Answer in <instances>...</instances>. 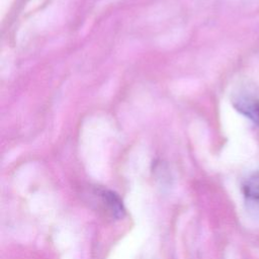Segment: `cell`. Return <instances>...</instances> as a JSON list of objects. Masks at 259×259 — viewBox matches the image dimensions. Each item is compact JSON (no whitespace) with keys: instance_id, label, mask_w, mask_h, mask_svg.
<instances>
[{"instance_id":"obj_3","label":"cell","mask_w":259,"mask_h":259,"mask_svg":"<svg viewBox=\"0 0 259 259\" xmlns=\"http://www.w3.org/2000/svg\"><path fill=\"white\" fill-rule=\"evenodd\" d=\"M102 201L106 205L107 209L111 212V214L114 218H122L124 214V208L121 199L118 197V195L112 191L109 190H103L101 192Z\"/></svg>"},{"instance_id":"obj_1","label":"cell","mask_w":259,"mask_h":259,"mask_svg":"<svg viewBox=\"0 0 259 259\" xmlns=\"http://www.w3.org/2000/svg\"><path fill=\"white\" fill-rule=\"evenodd\" d=\"M233 106L241 114L249 118L259 126V98L251 95L241 93L232 99Z\"/></svg>"},{"instance_id":"obj_2","label":"cell","mask_w":259,"mask_h":259,"mask_svg":"<svg viewBox=\"0 0 259 259\" xmlns=\"http://www.w3.org/2000/svg\"><path fill=\"white\" fill-rule=\"evenodd\" d=\"M242 191L248 210L259 217V172L247 176L242 184Z\"/></svg>"}]
</instances>
